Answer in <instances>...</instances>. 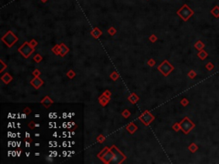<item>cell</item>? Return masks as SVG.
<instances>
[{
	"instance_id": "20",
	"label": "cell",
	"mask_w": 219,
	"mask_h": 164,
	"mask_svg": "<svg viewBox=\"0 0 219 164\" xmlns=\"http://www.w3.org/2000/svg\"><path fill=\"white\" fill-rule=\"evenodd\" d=\"M188 148L189 151H191L192 153H195L197 150H199V146H198V144H196L195 143H191Z\"/></svg>"
},
{
	"instance_id": "22",
	"label": "cell",
	"mask_w": 219,
	"mask_h": 164,
	"mask_svg": "<svg viewBox=\"0 0 219 164\" xmlns=\"http://www.w3.org/2000/svg\"><path fill=\"white\" fill-rule=\"evenodd\" d=\"M52 51L54 53L55 55L59 56V53H60V45H56L52 49Z\"/></svg>"
},
{
	"instance_id": "42",
	"label": "cell",
	"mask_w": 219,
	"mask_h": 164,
	"mask_svg": "<svg viewBox=\"0 0 219 164\" xmlns=\"http://www.w3.org/2000/svg\"><path fill=\"white\" fill-rule=\"evenodd\" d=\"M41 1L43 2V3H45V2H46V1H48V0H41Z\"/></svg>"
},
{
	"instance_id": "35",
	"label": "cell",
	"mask_w": 219,
	"mask_h": 164,
	"mask_svg": "<svg viewBox=\"0 0 219 164\" xmlns=\"http://www.w3.org/2000/svg\"><path fill=\"white\" fill-rule=\"evenodd\" d=\"M149 40H150L151 43H155L157 40V37L155 35V34H151V35L149 37Z\"/></svg>"
},
{
	"instance_id": "16",
	"label": "cell",
	"mask_w": 219,
	"mask_h": 164,
	"mask_svg": "<svg viewBox=\"0 0 219 164\" xmlns=\"http://www.w3.org/2000/svg\"><path fill=\"white\" fill-rule=\"evenodd\" d=\"M12 80H13V77L9 73H5L1 77V80L4 83V84H6V85H8L9 83H10V81H12Z\"/></svg>"
},
{
	"instance_id": "2",
	"label": "cell",
	"mask_w": 219,
	"mask_h": 164,
	"mask_svg": "<svg viewBox=\"0 0 219 164\" xmlns=\"http://www.w3.org/2000/svg\"><path fill=\"white\" fill-rule=\"evenodd\" d=\"M1 40L7 45L9 48H11L15 43L18 41V37L13 33L12 31H8L4 36L2 37Z\"/></svg>"
},
{
	"instance_id": "24",
	"label": "cell",
	"mask_w": 219,
	"mask_h": 164,
	"mask_svg": "<svg viewBox=\"0 0 219 164\" xmlns=\"http://www.w3.org/2000/svg\"><path fill=\"white\" fill-rule=\"evenodd\" d=\"M66 75L68 76L69 79L72 80V79H74V76L76 75V74H75V72L73 70V69H70V70H69L68 72H67V74H66Z\"/></svg>"
},
{
	"instance_id": "33",
	"label": "cell",
	"mask_w": 219,
	"mask_h": 164,
	"mask_svg": "<svg viewBox=\"0 0 219 164\" xmlns=\"http://www.w3.org/2000/svg\"><path fill=\"white\" fill-rule=\"evenodd\" d=\"M180 103H181V105H182L183 107H186V106H188V103H189V101H188V98H182V99H181V100Z\"/></svg>"
},
{
	"instance_id": "15",
	"label": "cell",
	"mask_w": 219,
	"mask_h": 164,
	"mask_svg": "<svg viewBox=\"0 0 219 164\" xmlns=\"http://www.w3.org/2000/svg\"><path fill=\"white\" fill-rule=\"evenodd\" d=\"M128 100H129L132 104H135L139 100H140V97H139L137 94H135L134 92H133L130 94L129 97L128 98Z\"/></svg>"
},
{
	"instance_id": "36",
	"label": "cell",
	"mask_w": 219,
	"mask_h": 164,
	"mask_svg": "<svg viewBox=\"0 0 219 164\" xmlns=\"http://www.w3.org/2000/svg\"><path fill=\"white\" fill-rule=\"evenodd\" d=\"M147 64H148V66H150V67H153V66H155V64H156V61H155L154 59L151 58V59H149V60H148Z\"/></svg>"
},
{
	"instance_id": "18",
	"label": "cell",
	"mask_w": 219,
	"mask_h": 164,
	"mask_svg": "<svg viewBox=\"0 0 219 164\" xmlns=\"http://www.w3.org/2000/svg\"><path fill=\"white\" fill-rule=\"evenodd\" d=\"M197 56H198V57H199V59H201V60H205L206 57L208 56V53L205 51L204 49H203V50H199V51L198 52Z\"/></svg>"
},
{
	"instance_id": "26",
	"label": "cell",
	"mask_w": 219,
	"mask_h": 164,
	"mask_svg": "<svg viewBox=\"0 0 219 164\" xmlns=\"http://www.w3.org/2000/svg\"><path fill=\"white\" fill-rule=\"evenodd\" d=\"M122 117L125 118V119H128L129 117H130L131 113H130V111L129 109H124L123 111L122 112Z\"/></svg>"
},
{
	"instance_id": "32",
	"label": "cell",
	"mask_w": 219,
	"mask_h": 164,
	"mask_svg": "<svg viewBox=\"0 0 219 164\" xmlns=\"http://www.w3.org/2000/svg\"><path fill=\"white\" fill-rule=\"evenodd\" d=\"M96 140H97V142H98V143H103V142L105 141V137L103 135V134H100V135H98L97 138H96Z\"/></svg>"
},
{
	"instance_id": "31",
	"label": "cell",
	"mask_w": 219,
	"mask_h": 164,
	"mask_svg": "<svg viewBox=\"0 0 219 164\" xmlns=\"http://www.w3.org/2000/svg\"><path fill=\"white\" fill-rule=\"evenodd\" d=\"M108 33L110 35L114 36L115 34L116 33V29L114 28V27H111L110 28H108Z\"/></svg>"
},
{
	"instance_id": "4",
	"label": "cell",
	"mask_w": 219,
	"mask_h": 164,
	"mask_svg": "<svg viewBox=\"0 0 219 164\" xmlns=\"http://www.w3.org/2000/svg\"><path fill=\"white\" fill-rule=\"evenodd\" d=\"M175 68L171 63L168 60H164L162 62V63L157 67V70L161 73L164 77H167L171 72L174 70Z\"/></svg>"
},
{
	"instance_id": "27",
	"label": "cell",
	"mask_w": 219,
	"mask_h": 164,
	"mask_svg": "<svg viewBox=\"0 0 219 164\" xmlns=\"http://www.w3.org/2000/svg\"><path fill=\"white\" fill-rule=\"evenodd\" d=\"M188 76L189 77V79H191V80H193L194 78H195L196 76H197V73L194 70H193V69H192V70H190L188 72Z\"/></svg>"
},
{
	"instance_id": "37",
	"label": "cell",
	"mask_w": 219,
	"mask_h": 164,
	"mask_svg": "<svg viewBox=\"0 0 219 164\" xmlns=\"http://www.w3.org/2000/svg\"><path fill=\"white\" fill-rule=\"evenodd\" d=\"M28 127H29V128L33 130V129H34V127H36V123L34 122H33V120H31V122H29L28 124Z\"/></svg>"
},
{
	"instance_id": "8",
	"label": "cell",
	"mask_w": 219,
	"mask_h": 164,
	"mask_svg": "<svg viewBox=\"0 0 219 164\" xmlns=\"http://www.w3.org/2000/svg\"><path fill=\"white\" fill-rule=\"evenodd\" d=\"M113 158H114V153L111 150V148H110V150L105 153V156H104V157H102V159H101V161H102L104 163L109 164V163H111L112 162Z\"/></svg>"
},
{
	"instance_id": "1",
	"label": "cell",
	"mask_w": 219,
	"mask_h": 164,
	"mask_svg": "<svg viewBox=\"0 0 219 164\" xmlns=\"http://www.w3.org/2000/svg\"><path fill=\"white\" fill-rule=\"evenodd\" d=\"M176 14L182 19L184 21H188L194 15V11L188 4H184L181 9H179L177 10Z\"/></svg>"
},
{
	"instance_id": "13",
	"label": "cell",
	"mask_w": 219,
	"mask_h": 164,
	"mask_svg": "<svg viewBox=\"0 0 219 164\" xmlns=\"http://www.w3.org/2000/svg\"><path fill=\"white\" fill-rule=\"evenodd\" d=\"M126 130L129 132L130 134H133L136 131L138 130V127L133 122H131L126 127Z\"/></svg>"
},
{
	"instance_id": "40",
	"label": "cell",
	"mask_w": 219,
	"mask_h": 164,
	"mask_svg": "<svg viewBox=\"0 0 219 164\" xmlns=\"http://www.w3.org/2000/svg\"><path fill=\"white\" fill-rule=\"evenodd\" d=\"M103 94H104L105 96L108 97V98H111V91H110L109 90H105V91L103 92Z\"/></svg>"
},
{
	"instance_id": "28",
	"label": "cell",
	"mask_w": 219,
	"mask_h": 164,
	"mask_svg": "<svg viewBox=\"0 0 219 164\" xmlns=\"http://www.w3.org/2000/svg\"><path fill=\"white\" fill-rule=\"evenodd\" d=\"M205 68H206L208 71H212L214 69V64H213L212 62H209V63H207L205 64Z\"/></svg>"
},
{
	"instance_id": "5",
	"label": "cell",
	"mask_w": 219,
	"mask_h": 164,
	"mask_svg": "<svg viewBox=\"0 0 219 164\" xmlns=\"http://www.w3.org/2000/svg\"><path fill=\"white\" fill-rule=\"evenodd\" d=\"M111 150L114 153V158H113V160H112L111 162L119 164V163L123 162L124 161L127 159L126 156H125L123 153H122L116 145H112L111 147Z\"/></svg>"
},
{
	"instance_id": "17",
	"label": "cell",
	"mask_w": 219,
	"mask_h": 164,
	"mask_svg": "<svg viewBox=\"0 0 219 164\" xmlns=\"http://www.w3.org/2000/svg\"><path fill=\"white\" fill-rule=\"evenodd\" d=\"M205 46V43L202 42L201 40H198V41L195 43V44H194V48H195L197 50H199H199H201L204 49Z\"/></svg>"
},
{
	"instance_id": "23",
	"label": "cell",
	"mask_w": 219,
	"mask_h": 164,
	"mask_svg": "<svg viewBox=\"0 0 219 164\" xmlns=\"http://www.w3.org/2000/svg\"><path fill=\"white\" fill-rule=\"evenodd\" d=\"M110 77H111V79L112 80H114V81H116V80L119 79V74L117 73L116 71H114L112 72V73L111 74V75H110Z\"/></svg>"
},
{
	"instance_id": "6",
	"label": "cell",
	"mask_w": 219,
	"mask_h": 164,
	"mask_svg": "<svg viewBox=\"0 0 219 164\" xmlns=\"http://www.w3.org/2000/svg\"><path fill=\"white\" fill-rule=\"evenodd\" d=\"M35 49L33 48L29 45V42H24L22 45L18 48V52L21 53L24 58H28L32 55V53L34 52Z\"/></svg>"
},
{
	"instance_id": "39",
	"label": "cell",
	"mask_w": 219,
	"mask_h": 164,
	"mask_svg": "<svg viewBox=\"0 0 219 164\" xmlns=\"http://www.w3.org/2000/svg\"><path fill=\"white\" fill-rule=\"evenodd\" d=\"M31 112H32V110H31L30 108H28V107H26V108L24 109V113H25L26 115H30Z\"/></svg>"
},
{
	"instance_id": "14",
	"label": "cell",
	"mask_w": 219,
	"mask_h": 164,
	"mask_svg": "<svg viewBox=\"0 0 219 164\" xmlns=\"http://www.w3.org/2000/svg\"><path fill=\"white\" fill-rule=\"evenodd\" d=\"M91 35L94 38V39H98V38L102 35V31L96 27V28H94L92 31H91Z\"/></svg>"
},
{
	"instance_id": "25",
	"label": "cell",
	"mask_w": 219,
	"mask_h": 164,
	"mask_svg": "<svg viewBox=\"0 0 219 164\" xmlns=\"http://www.w3.org/2000/svg\"><path fill=\"white\" fill-rule=\"evenodd\" d=\"M42 60H43V56H42L41 55H39V54H36L35 56H33V61L35 62V63H41Z\"/></svg>"
},
{
	"instance_id": "38",
	"label": "cell",
	"mask_w": 219,
	"mask_h": 164,
	"mask_svg": "<svg viewBox=\"0 0 219 164\" xmlns=\"http://www.w3.org/2000/svg\"><path fill=\"white\" fill-rule=\"evenodd\" d=\"M32 74H33V75L34 77H37V76H39V75H40L41 72L39 71V69L36 68V69H34V70L33 71V73H32Z\"/></svg>"
},
{
	"instance_id": "9",
	"label": "cell",
	"mask_w": 219,
	"mask_h": 164,
	"mask_svg": "<svg viewBox=\"0 0 219 164\" xmlns=\"http://www.w3.org/2000/svg\"><path fill=\"white\" fill-rule=\"evenodd\" d=\"M30 85L32 87H33L35 89H39V87L44 85V80H41L40 78H39V76L34 77L30 81Z\"/></svg>"
},
{
	"instance_id": "43",
	"label": "cell",
	"mask_w": 219,
	"mask_h": 164,
	"mask_svg": "<svg viewBox=\"0 0 219 164\" xmlns=\"http://www.w3.org/2000/svg\"><path fill=\"white\" fill-rule=\"evenodd\" d=\"M35 145H36V146H39V143H36Z\"/></svg>"
},
{
	"instance_id": "41",
	"label": "cell",
	"mask_w": 219,
	"mask_h": 164,
	"mask_svg": "<svg viewBox=\"0 0 219 164\" xmlns=\"http://www.w3.org/2000/svg\"><path fill=\"white\" fill-rule=\"evenodd\" d=\"M25 141H28V142H29V143H32V139H30V138H28V137H27V138H25Z\"/></svg>"
},
{
	"instance_id": "29",
	"label": "cell",
	"mask_w": 219,
	"mask_h": 164,
	"mask_svg": "<svg viewBox=\"0 0 219 164\" xmlns=\"http://www.w3.org/2000/svg\"><path fill=\"white\" fill-rule=\"evenodd\" d=\"M0 64H1V68H0V73H3V72L4 71V69H6L7 68V64L4 63V61L2 60H0Z\"/></svg>"
},
{
	"instance_id": "7",
	"label": "cell",
	"mask_w": 219,
	"mask_h": 164,
	"mask_svg": "<svg viewBox=\"0 0 219 164\" xmlns=\"http://www.w3.org/2000/svg\"><path fill=\"white\" fill-rule=\"evenodd\" d=\"M139 120H140L144 125L147 127V126L150 125L151 123L155 120V116L151 114L150 111L146 110L145 112H143L142 114L139 116Z\"/></svg>"
},
{
	"instance_id": "21",
	"label": "cell",
	"mask_w": 219,
	"mask_h": 164,
	"mask_svg": "<svg viewBox=\"0 0 219 164\" xmlns=\"http://www.w3.org/2000/svg\"><path fill=\"white\" fill-rule=\"evenodd\" d=\"M109 150H110V148H109V147H107V146L104 148V149H103L102 150H101V151H100V152H99V153H98V156H97V157H98V158H99L100 160L102 159V157H104V156H105V154L106 152L108 151Z\"/></svg>"
},
{
	"instance_id": "19",
	"label": "cell",
	"mask_w": 219,
	"mask_h": 164,
	"mask_svg": "<svg viewBox=\"0 0 219 164\" xmlns=\"http://www.w3.org/2000/svg\"><path fill=\"white\" fill-rule=\"evenodd\" d=\"M210 14L216 18H219V6L216 5L215 7H213L212 10H210Z\"/></svg>"
},
{
	"instance_id": "30",
	"label": "cell",
	"mask_w": 219,
	"mask_h": 164,
	"mask_svg": "<svg viewBox=\"0 0 219 164\" xmlns=\"http://www.w3.org/2000/svg\"><path fill=\"white\" fill-rule=\"evenodd\" d=\"M172 129L174 130L175 132H179L181 130V125H180V122H175L174 125L172 126Z\"/></svg>"
},
{
	"instance_id": "11",
	"label": "cell",
	"mask_w": 219,
	"mask_h": 164,
	"mask_svg": "<svg viewBox=\"0 0 219 164\" xmlns=\"http://www.w3.org/2000/svg\"><path fill=\"white\" fill-rule=\"evenodd\" d=\"M110 99H111V98H108V97H106V96L104 95V94H102V95L98 98V102H99L101 106L105 107L110 102Z\"/></svg>"
},
{
	"instance_id": "12",
	"label": "cell",
	"mask_w": 219,
	"mask_h": 164,
	"mask_svg": "<svg viewBox=\"0 0 219 164\" xmlns=\"http://www.w3.org/2000/svg\"><path fill=\"white\" fill-rule=\"evenodd\" d=\"M69 47L64 44V43H61L60 44V53H59V56L63 57L67 53H69Z\"/></svg>"
},
{
	"instance_id": "34",
	"label": "cell",
	"mask_w": 219,
	"mask_h": 164,
	"mask_svg": "<svg viewBox=\"0 0 219 164\" xmlns=\"http://www.w3.org/2000/svg\"><path fill=\"white\" fill-rule=\"evenodd\" d=\"M29 45H30L33 48L35 49V47L38 45V42H37V40H35V39H32L31 41L29 42Z\"/></svg>"
},
{
	"instance_id": "3",
	"label": "cell",
	"mask_w": 219,
	"mask_h": 164,
	"mask_svg": "<svg viewBox=\"0 0 219 164\" xmlns=\"http://www.w3.org/2000/svg\"><path fill=\"white\" fill-rule=\"evenodd\" d=\"M181 125V130L183 132L184 134H188L195 127V124L189 119L188 116H185L182 120L180 122Z\"/></svg>"
},
{
	"instance_id": "10",
	"label": "cell",
	"mask_w": 219,
	"mask_h": 164,
	"mask_svg": "<svg viewBox=\"0 0 219 164\" xmlns=\"http://www.w3.org/2000/svg\"><path fill=\"white\" fill-rule=\"evenodd\" d=\"M40 103L42 104V105H44L46 109H48V108H50V107L52 105L53 100L50 98L49 96H45V98L41 100Z\"/></svg>"
}]
</instances>
